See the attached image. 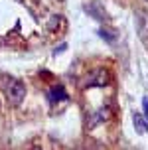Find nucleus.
Instances as JSON below:
<instances>
[{"label":"nucleus","mask_w":148,"mask_h":150,"mask_svg":"<svg viewBox=\"0 0 148 150\" xmlns=\"http://www.w3.org/2000/svg\"><path fill=\"white\" fill-rule=\"evenodd\" d=\"M111 79H113V75H111V71H109L107 67H95V69H91V71L83 77L81 87L83 89H91V87H107V85H111Z\"/></svg>","instance_id":"f257e3e1"},{"label":"nucleus","mask_w":148,"mask_h":150,"mask_svg":"<svg viewBox=\"0 0 148 150\" xmlns=\"http://www.w3.org/2000/svg\"><path fill=\"white\" fill-rule=\"evenodd\" d=\"M26 99V85L20 79H10L6 85V101L10 107H20Z\"/></svg>","instance_id":"f03ea898"},{"label":"nucleus","mask_w":148,"mask_h":150,"mask_svg":"<svg viewBox=\"0 0 148 150\" xmlns=\"http://www.w3.org/2000/svg\"><path fill=\"white\" fill-rule=\"evenodd\" d=\"M134 28L140 38L142 45L148 50V12L146 10H134Z\"/></svg>","instance_id":"7ed1b4c3"},{"label":"nucleus","mask_w":148,"mask_h":150,"mask_svg":"<svg viewBox=\"0 0 148 150\" xmlns=\"http://www.w3.org/2000/svg\"><path fill=\"white\" fill-rule=\"evenodd\" d=\"M132 122H134V128H136V132H138V134L148 132V122H146V119H144L138 111L132 112Z\"/></svg>","instance_id":"20e7f679"},{"label":"nucleus","mask_w":148,"mask_h":150,"mask_svg":"<svg viewBox=\"0 0 148 150\" xmlns=\"http://www.w3.org/2000/svg\"><path fill=\"white\" fill-rule=\"evenodd\" d=\"M67 93H65V89L61 87V85H55L52 91H50V101L52 103H57V101H67Z\"/></svg>","instance_id":"39448f33"},{"label":"nucleus","mask_w":148,"mask_h":150,"mask_svg":"<svg viewBox=\"0 0 148 150\" xmlns=\"http://www.w3.org/2000/svg\"><path fill=\"white\" fill-rule=\"evenodd\" d=\"M109 119H111V111H109V109H101V111H99L95 117L91 119V122H89V125H91V128H93L95 125H99L101 120H109Z\"/></svg>","instance_id":"423d86ee"},{"label":"nucleus","mask_w":148,"mask_h":150,"mask_svg":"<svg viewBox=\"0 0 148 150\" xmlns=\"http://www.w3.org/2000/svg\"><path fill=\"white\" fill-rule=\"evenodd\" d=\"M109 32H111V30H101L99 34H101V38H107L109 42H113V40L117 38V34H109Z\"/></svg>","instance_id":"0eeeda50"},{"label":"nucleus","mask_w":148,"mask_h":150,"mask_svg":"<svg viewBox=\"0 0 148 150\" xmlns=\"http://www.w3.org/2000/svg\"><path fill=\"white\" fill-rule=\"evenodd\" d=\"M28 150H42L40 146H32V148H28Z\"/></svg>","instance_id":"6e6552de"}]
</instances>
